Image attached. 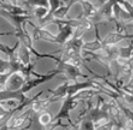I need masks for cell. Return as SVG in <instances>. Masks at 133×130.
<instances>
[{
  "label": "cell",
  "mask_w": 133,
  "mask_h": 130,
  "mask_svg": "<svg viewBox=\"0 0 133 130\" xmlns=\"http://www.w3.org/2000/svg\"><path fill=\"white\" fill-rule=\"evenodd\" d=\"M65 1H67V0H65Z\"/></svg>",
  "instance_id": "obj_1"
}]
</instances>
